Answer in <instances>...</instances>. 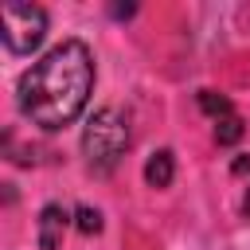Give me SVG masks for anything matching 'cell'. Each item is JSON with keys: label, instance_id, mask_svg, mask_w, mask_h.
<instances>
[{"label": "cell", "instance_id": "cell-2", "mask_svg": "<svg viewBox=\"0 0 250 250\" xmlns=\"http://www.w3.org/2000/svg\"><path fill=\"white\" fill-rule=\"evenodd\" d=\"M125 148H129V117H125L121 109H113V105L98 109V113L86 121V129H82L86 168L98 172V176H105V172L117 168V160L125 156Z\"/></svg>", "mask_w": 250, "mask_h": 250}, {"label": "cell", "instance_id": "cell-1", "mask_svg": "<svg viewBox=\"0 0 250 250\" xmlns=\"http://www.w3.org/2000/svg\"><path fill=\"white\" fill-rule=\"evenodd\" d=\"M90 94H94V55L82 39H62L59 47H51L39 62H31L20 74L16 86L20 113L47 133L70 125L86 109Z\"/></svg>", "mask_w": 250, "mask_h": 250}, {"label": "cell", "instance_id": "cell-10", "mask_svg": "<svg viewBox=\"0 0 250 250\" xmlns=\"http://www.w3.org/2000/svg\"><path fill=\"white\" fill-rule=\"evenodd\" d=\"M242 215L250 219V191H246V199H242Z\"/></svg>", "mask_w": 250, "mask_h": 250}, {"label": "cell", "instance_id": "cell-6", "mask_svg": "<svg viewBox=\"0 0 250 250\" xmlns=\"http://www.w3.org/2000/svg\"><path fill=\"white\" fill-rule=\"evenodd\" d=\"M238 137H242V117L238 113H227V117L215 121V141L219 145H234Z\"/></svg>", "mask_w": 250, "mask_h": 250}, {"label": "cell", "instance_id": "cell-9", "mask_svg": "<svg viewBox=\"0 0 250 250\" xmlns=\"http://www.w3.org/2000/svg\"><path fill=\"white\" fill-rule=\"evenodd\" d=\"M234 172H238V176H250V156H238V160H234Z\"/></svg>", "mask_w": 250, "mask_h": 250}, {"label": "cell", "instance_id": "cell-5", "mask_svg": "<svg viewBox=\"0 0 250 250\" xmlns=\"http://www.w3.org/2000/svg\"><path fill=\"white\" fill-rule=\"evenodd\" d=\"M172 176H176V160H172L168 148H160V152H152V156L145 160V180H148V188H168Z\"/></svg>", "mask_w": 250, "mask_h": 250}, {"label": "cell", "instance_id": "cell-8", "mask_svg": "<svg viewBox=\"0 0 250 250\" xmlns=\"http://www.w3.org/2000/svg\"><path fill=\"white\" fill-rule=\"evenodd\" d=\"M74 219H78V230H82V234H98V230H102V215L90 211V207H78Z\"/></svg>", "mask_w": 250, "mask_h": 250}, {"label": "cell", "instance_id": "cell-3", "mask_svg": "<svg viewBox=\"0 0 250 250\" xmlns=\"http://www.w3.org/2000/svg\"><path fill=\"white\" fill-rule=\"evenodd\" d=\"M0 35H4V47L12 55H31L47 35V12L39 4H4Z\"/></svg>", "mask_w": 250, "mask_h": 250}, {"label": "cell", "instance_id": "cell-7", "mask_svg": "<svg viewBox=\"0 0 250 250\" xmlns=\"http://www.w3.org/2000/svg\"><path fill=\"white\" fill-rule=\"evenodd\" d=\"M199 105H203V113H211L215 121L227 117V113H234V105H230L223 94H215V90H199Z\"/></svg>", "mask_w": 250, "mask_h": 250}, {"label": "cell", "instance_id": "cell-4", "mask_svg": "<svg viewBox=\"0 0 250 250\" xmlns=\"http://www.w3.org/2000/svg\"><path fill=\"white\" fill-rule=\"evenodd\" d=\"M66 227H70V215H66L59 203H47V207L39 211V250H59Z\"/></svg>", "mask_w": 250, "mask_h": 250}]
</instances>
